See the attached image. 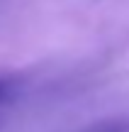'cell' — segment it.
<instances>
[{
  "label": "cell",
  "mask_w": 129,
  "mask_h": 132,
  "mask_svg": "<svg viewBox=\"0 0 129 132\" xmlns=\"http://www.w3.org/2000/svg\"><path fill=\"white\" fill-rule=\"evenodd\" d=\"M7 95H10V83L0 78V103H3V100L7 98Z\"/></svg>",
  "instance_id": "cell-2"
},
{
  "label": "cell",
  "mask_w": 129,
  "mask_h": 132,
  "mask_svg": "<svg viewBox=\"0 0 129 132\" xmlns=\"http://www.w3.org/2000/svg\"><path fill=\"white\" fill-rule=\"evenodd\" d=\"M85 132H129V115H122V118H112V120L95 122L93 127H88Z\"/></svg>",
  "instance_id": "cell-1"
}]
</instances>
